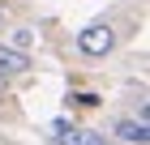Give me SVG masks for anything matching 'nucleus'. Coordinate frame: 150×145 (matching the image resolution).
Here are the masks:
<instances>
[{
    "label": "nucleus",
    "instance_id": "1",
    "mask_svg": "<svg viewBox=\"0 0 150 145\" xmlns=\"http://www.w3.org/2000/svg\"><path fill=\"white\" fill-rule=\"evenodd\" d=\"M112 47H116V30L107 22H90L86 30L77 34V51L81 56H107Z\"/></svg>",
    "mask_w": 150,
    "mask_h": 145
},
{
    "label": "nucleus",
    "instance_id": "2",
    "mask_svg": "<svg viewBox=\"0 0 150 145\" xmlns=\"http://www.w3.org/2000/svg\"><path fill=\"white\" fill-rule=\"evenodd\" d=\"M52 145H107L103 132H90V128H77L73 120H56L52 124Z\"/></svg>",
    "mask_w": 150,
    "mask_h": 145
},
{
    "label": "nucleus",
    "instance_id": "3",
    "mask_svg": "<svg viewBox=\"0 0 150 145\" xmlns=\"http://www.w3.org/2000/svg\"><path fill=\"white\" fill-rule=\"evenodd\" d=\"M116 137H120L125 145H146L150 141V128L142 120H120V124H116Z\"/></svg>",
    "mask_w": 150,
    "mask_h": 145
},
{
    "label": "nucleus",
    "instance_id": "4",
    "mask_svg": "<svg viewBox=\"0 0 150 145\" xmlns=\"http://www.w3.org/2000/svg\"><path fill=\"white\" fill-rule=\"evenodd\" d=\"M26 64H30L26 56L9 51V47H0V77H17V73H26Z\"/></svg>",
    "mask_w": 150,
    "mask_h": 145
},
{
    "label": "nucleus",
    "instance_id": "5",
    "mask_svg": "<svg viewBox=\"0 0 150 145\" xmlns=\"http://www.w3.org/2000/svg\"><path fill=\"white\" fill-rule=\"evenodd\" d=\"M30 47H35V30H13V39H9V51H17V56H26V51H30Z\"/></svg>",
    "mask_w": 150,
    "mask_h": 145
},
{
    "label": "nucleus",
    "instance_id": "6",
    "mask_svg": "<svg viewBox=\"0 0 150 145\" xmlns=\"http://www.w3.org/2000/svg\"><path fill=\"white\" fill-rule=\"evenodd\" d=\"M69 102L73 107H99L103 98H99V94H69Z\"/></svg>",
    "mask_w": 150,
    "mask_h": 145
}]
</instances>
